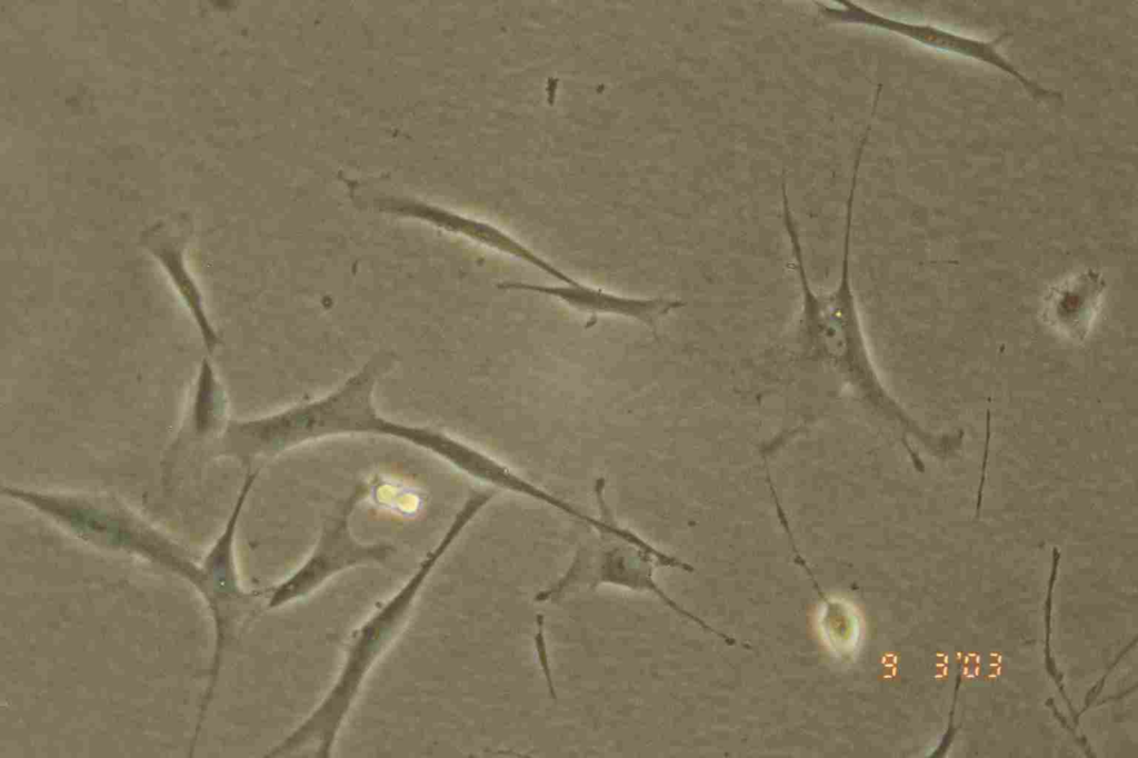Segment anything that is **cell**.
Wrapping results in <instances>:
<instances>
[{"mask_svg":"<svg viewBox=\"0 0 1138 758\" xmlns=\"http://www.w3.org/2000/svg\"><path fill=\"white\" fill-rule=\"evenodd\" d=\"M460 532L457 526L451 525L410 579L355 631L333 687L317 709L274 747L278 755H289L305 747H313L320 757L330 755L340 726L368 672L401 631L430 571Z\"/></svg>","mask_w":1138,"mask_h":758,"instance_id":"1","label":"cell"},{"mask_svg":"<svg viewBox=\"0 0 1138 758\" xmlns=\"http://www.w3.org/2000/svg\"><path fill=\"white\" fill-rule=\"evenodd\" d=\"M362 396L350 406L332 402L288 411L272 418L236 425L230 429L231 450L242 459L272 457L295 447L340 435L386 436L423 449L452 466L462 441L447 433L397 425L378 417Z\"/></svg>","mask_w":1138,"mask_h":758,"instance_id":"2","label":"cell"},{"mask_svg":"<svg viewBox=\"0 0 1138 758\" xmlns=\"http://www.w3.org/2000/svg\"><path fill=\"white\" fill-rule=\"evenodd\" d=\"M367 491L365 485L358 486L327 518L313 551L299 569L272 589L269 607L303 598L340 571L362 563L383 562L391 555L390 545L360 543L350 531V515Z\"/></svg>","mask_w":1138,"mask_h":758,"instance_id":"3","label":"cell"}]
</instances>
